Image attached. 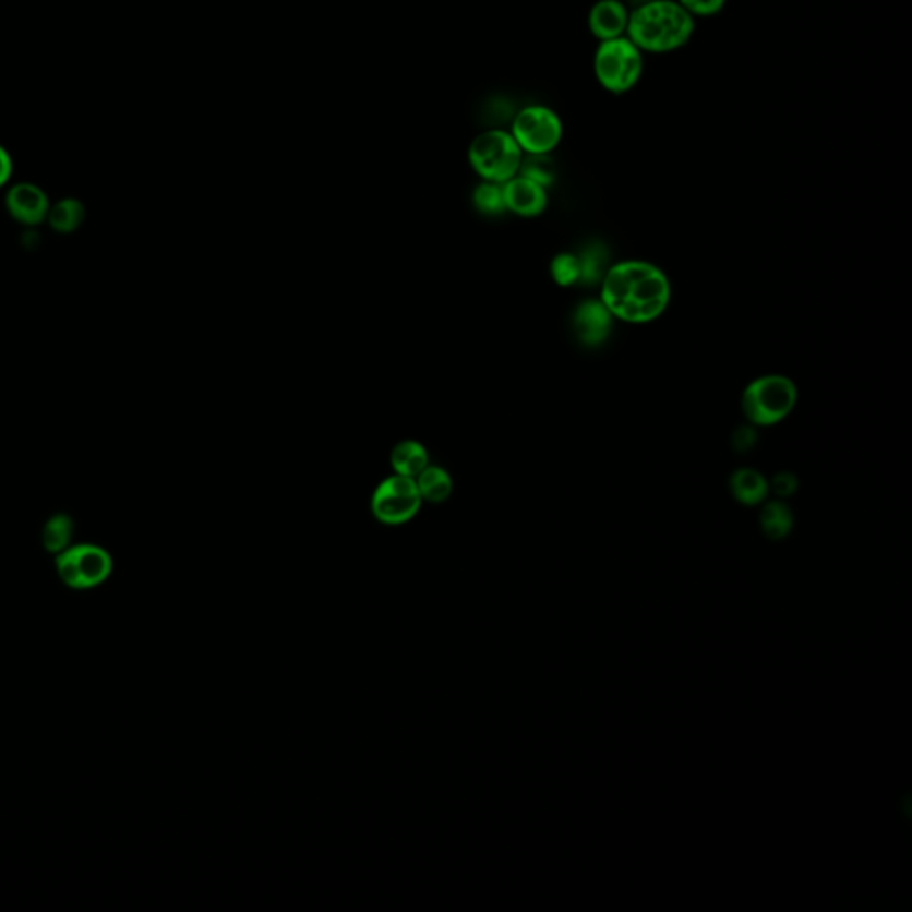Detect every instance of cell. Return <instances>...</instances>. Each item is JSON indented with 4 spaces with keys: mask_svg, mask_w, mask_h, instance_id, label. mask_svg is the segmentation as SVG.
I'll list each match as a JSON object with an SVG mask.
<instances>
[{
    "mask_svg": "<svg viewBox=\"0 0 912 912\" xmlns=\"http://www.w3.org/2000/svg\"><path fill=\"white\" fill-rule=\"evenodd\" d=\"M601 281V303L619 320L649 323L660 317L669 305V278L652 264L640 261L616 264Z\"/></svg>",
    "mask_w": 912,
    "mask_h": 912,
    "instance_id": "6da1fadb",
    "label": "cell"
},
{
    "mask_svg": "<svg viewBox=\"0 0 912 912\" xmlns=\"http://www.w3.org/2000/svg\"><path fill=\"white\" fill-rule=\"evenodd\" d=\"M695 33V19L677 0H649L629 13L627 38L650 53L683 49Z\"/></svg>",
    "mask_w": 912,
    "mask_h": 912,
    "instance_id": "7a4b0ae2",
    "label": "cell"
},
{
    "mask_svg": "<svg viewBox=\"0 0 912 912\" xmlns=\"http://www.w3.org/2000/svg\"><path fill=\"white\" fill-rule=\"evenodd\" d=\"M646 69L641 52L627 36L604 39L593 53V73L602 89L613 95L632 92Z\"/></svg>",
    "mask_w": 912,
    "mask_h": 912,
    "instance_id": "3957f363",
    "label": "cell"
},
{
    "mask_svg": "<svg viewBox=\"0 0 912 912\" xmlns=\"http://www.w3.org/2000/svg\"><path fill=\"white\" fill-rule=\"evenodd\" d=\"M523 151L509 132L489 129L472 140L469 160L476 173L487 182L505 184L519 173Z\"/></svg>",
    "mask_w": 912,
    "mask_h": 912,
    "instance_id": "277c9868",
    "label": "cell"
},
{
    "mask_svg": "<svg viewBox=\"0 0 912 912\" xmlns=\"http://www.w3.org/2000/svg\"><path fill=\"white\" fill-rule=\"evenodd\" d=\"M796 387L790 379L781 374H770L754 380L743 393L742 410L748 421L757 427H772L795 407Z\"/></svg>",
    "mask_w": 912,
    "mask_h": 912,
    "instance_id": "5b68a950",
    "label": "cell"
},
{
    "mask_svg": "<svg viewBox=\"0 0 912 912\" xmlns=\"http://www.w3.org/2000/svg\"><path fill=\"white\" fill-rule=\"evenodd\" d=\"M56 571L63 585L72 590H92L111 576V554L100 545H73L58 554Z\"/></svg>",
    "mask_w": 912,
    "mask_h": 912,
    "instance_id": "8992f818",
    "label": "cell"
},
{
    "mask_svg": "<svg viewBox=\"0 0 912 912\" xmlns=\"http://www.w3.org/2000/svg\"><path fill=\"white\" fill-rule=\"evenodd\" d=\"M526 154H551L563 137V123L551 107L526 106L515 112L509 132Z\"/></svg>",
    "mask_w": 912,
    "mask_h": 912,
    "instance_id": "52a82bcc",
    "label": "cell"
},
{
    "mask_svg": "<svg viewBox=\"0 0 912 912\" xmlns=\"http://www.w3.org/2000/svg\"><path fill=\"white\" fill-rule=\"evenodd\" d=\"M421 494L413 478L394 475L380 483L371 500V509L380 523L388 526L405 525L421 508Z\"/></svg>",
    "mask_w": 912,
    "mask_h": 912,
    "instance_id": "ba28073f",
    "label": "cell"
},
{
    "mask_svg": "<svg viewBox=\"0 0 912 912\" xmlns=\"http://www.w3.org/2000/svg\"><path fill=\"white\" fill-rule=\"evenodd\" d=\"M5 207L16 221L27 227L41 224L50 209L47 194L39 190L38 185L29 184V182H22L11 188L5 196Z\"/></svg>",
    "mask_w": 912,
    "mask_h": 912,
    "instance_id": "9c48e42d",
    "label": "cell"
},
{
    "mask_svg": "<svg viewBox=\"0 0 912 912\" xmlns=\"http://www.w3.org/2000/svg\"><path fill=\"white\" fill-rule=\"evenodd\" d=\"M629 13L624 0H597L588 13V29L599 41L626 36Z\"/></svg>",
    "mask_w": 912,
    "mask_h": 912,
    "instance_id": "30bf717a",
    "label": "cell"
},
{
    "mask_svg": "<svg viewBox=\"0 0 912 912\" xmlns=\"http://www.w3.org/2000/svg\"><path fill=\"white\" fill-rule=\"evenodd\" d=\"M503 194H505L506 211L526 216V218L539 216L548 205L545 188L523 176L506 180L503 184Z\"/></svg>",
    "mask_w": 912,
    "mask_h": 912,
    "instance_id": "8fae6325",
    "label": "cell"
},
{
    "mask_svg": "<svg viewBox=\"0 0 912 912\" xmlns=\"http://www.w3.org/2000/svg\"><path fill=\"white\" fill-rule=\"evenodd\" d=\"M612 328V314L601 301H585L574 314V332L583 345L597 346Z\"/></svg>",
    "mask_w": 912,
    "mask_h": 912,
    "instance_id": "7c38bea8",
    "label": "cell"
},
{
    "mask_svg": "<svg viewBox=\"0 0 912 912\" xmlns=\"http://www.w3.org/2000/svg\"><path fill=\"white\" fill-rule=\"evenodd\" d=\"M729 483L734 497L743 505H757L768 494V481L754 469H737Z\"/></svg>",
    "mask_w": 912,
    "mask_h": 912,
    "instance_id": "4fadbf2b",
    "label": "cell"
},
{
    "mask_svg": "<svg viewBox=\"0 0 912 912\" xmlns=\"http://www.w3.org/2000/svg\"><path fill=\"white\" fill-rule=\"evenodd\" d=\"M421 500L430 503H444L452 495L453 480L442 467L427 466L416 478Z\"/></svg>",
    "mask_w": 912,
    "mask_h": 912,
    "instance_id": "5bb4252c",
    "label": "cell"
},
{
    "mask_svg": "<svg viewBox=\"0 0 912 912\" xmlns=\"http://www.w3.org/2000/svg\"><path fill=\"white\" fill-rule=\"evenodd\" d=\"M391 464L396 475L416 478L428 466L427 449L416 441L399 442L393 449Z\"/></svg>",
    "mask_w": 912,
    "mask_h": 912,
    "instance_id": "9a60e30c",
    "label": "cell"
},
{
    "mask_svg": "<svg viewBox=\"0 0 912 912\" xmlns=\"http://www.w3.org/2000/svg\"><path fill=\"white\" fill-rule=\"evenodd\" d=\"M73 537V520L70 515L56 514L45 523L41 542L49 553L59 554L69 548Z\"/></svg>",
    "mask_w": 912,
    "mask_h": 912,
    "instance_id": "2e32d148",
    "label": "cell"
},
{
    "mask_svg": "<svg viewBox=\"0 0 912 912\" xmlns=\"http://www.w3.org/2000/svg\"><path fill=\"white\" fill-rule=\"evenodd\" d=\"M86 216L84 205L75 199H63L58 204L50 207L47 218H49L50 227L58 232H73L75 228L81 227Z\"/></svg>",
    "mask_w": 912,
    "mask_h": 912,
    "instance_id": "e0dca14e",
    "label": "cell"
},
{
    "mask_svg": "<svg viewBox=\"0 0 912 912\" xmlns=\"http://www.w3.org/2000/svg\"><path fill=\"white\" fill-rule=\"evenodd\" d=\"M578 261L579 269H581L579 281L587 284V286H593V284H597V281H601L602 278H604V266H607L608 253L607 248L602 247L601 243L588 244V247L579 253Z\"/></svg>",
    "mask_w": 912,
    "mask_h": 912,
    "instance_id": "ac0fdd59",
    "label": "cell"
},
{
    "mask_svg": "<svg viewBox=\"0 0 912 912\" xmlns=\"http://www.w3.org/2000/svg\"><path fill=\"white\" fill-rule=\"evenodd\" d=\"M519 173L542 188H549L556 179V165L549 154H528L523 157Z\"/></svg>",
    "mask_w": 912,
    "mask_h": 912,
    "instance_id": "d6986e66",
    "label": "cell"
},
{
    "mask_svg": "<svg viewBox=\"0 0 912 912\" xmlns=\"http://www.w3.org/2000/svg\"><path fill=\"white\" fill-rule=\"evenodd\" d=\"M763 531L770 537V539H784L790 533L791 526H793V517H791L790 508L784 503L773 501L770 505L765 506L761 514Z\"/></svg>",
    "mask_w": 912,
    "mask_h": 912,
    "instance_id": "ffe728a7",
    "label": "cell"
},
{
    "mask_svg": "<svg viewBox=\"0 0 912 912\" xmlns=\"http://www.w3.org/2000/svg\"><path fill=\"white\" fill-rule=\"evenodd\" d=\"M472 204L476 209L487 216H497V214L505 213V194H503V184H495V182H483V184L476 188L472 193Z\"/></svg>",
    "mask_w": 912,
    "mask_h": 912,
    "instance_id": "44dd1931",
    "label": "cell"
},
{
    "mask_svg": "<svg viewBox=\"0 0 912 912\" xmlns=\"http://www.w3.org/2000/svg\"><path fill=\"white\" fill-rule=\"evenodd\" d=\"M551 275L560 286H574L576 281H579V275H581L578 257L571 255V253H562L551 264Z\"/></svg>",
    "mask_w": 912,
    "mask_h": 912,
    "instance_id": "7402d4cb",
    "label": "cell"
},
{
    "mask_svg": "<svg viewBox=\"0 0 912 912\" xmlns=\"http://www.w3.org/2000/svg\"><path fill=\"white\" fill-rule=\"evenodd\" d=\"M677 2L694 19H709V16L719 15L720 11L728 4V0H677Z\"/></svg>",
    "mask_w": 912,
    "mask_h": 912,
    "instance_id": "603a6c76",
    "label": "cell"
},
{
    "mask_svg": "<svg viewBox=\"0 0 912 912\" xmlns=\"http://www.w3.org/2000/svg\"><path fill=\"white\" fill-rule=\"evenodd\" d=\"M796 487H799V480L791 472H779L773 476L772 489L777 495H791L796 491Z\"/></svg>",
    "mask_w": 912,
    "mask_h": 912,
    "instance_id": "cb8c5ba5",
    "label": "cell"
},
{
    "mask_svg": "<svg viewBox=\"0 0 912 912\" xmlns=\"http://www.w3.org/2000/svg\"><path fill=\"white\" fill-rule=\"evenodd\" d=\"M756 444V432L753 428L740 427L733 435V446L736 452H748Z\"/></svg>",
    "mask_w": 912,
    "mask_h": 912,
    "instance_id": "d4e9b609",
    "label": "cell"
},
{
    "mask_svg": "<svg viewBox=\"0 0 912 912\" xmlns=\"http://www.w3.org/2000/svg\"><path fill=\"white\" fill-rule=\"evenodd\" d=\"M11 171H13V163H11L10 154L4 146L0 145V188L10 180Z\"/></svg>",
    "mask_w": 912,
    "mask_h": 912,
    "instance_id": "484cf974",
    "label": "cell"
},
{
    "mask_svg": "<svg viewBox=\"0 0 912 912\" xmlns=\"http://www.w3.org/2000/svg\"><path fill=\"white\" fill-rule=\"evenodd\" d=\"M633 2H635L636 5H640L644 4V2H649V0H633Z\"/></svg>",
    "mask_w": 912,
    "mask_h": 912,
    "instance_id": "4316f807",
    "label": "cell"
}]
</instances>
